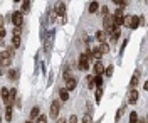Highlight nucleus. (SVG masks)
<instances>
[{"label": "nucleus", "mask_w": 148, "mask_h": 123, "mask_svg": "<svg viewBox=\"0 0 148 123\" xmlns=\"http://www.w3.org/2000/svg\"><path fill=\"white\" fill-rule=\"evenodd\" d=\"M140 17H136V15H126L125 17V25H128L130 29H136L140 25Z\"/></svg>", "instance_id": "f257e3e1"}, {"label": "nucleus", "mask_w": 148, "mask_h": 123, "mask_svg": "<svg viewBox=\"0 0 148 123\" xmlns=\"http://www.w3.org/2000/svg\"><path fill=\"white\" fill-rule=\"evenodd\" d=\"M79 69H83V71L89 69V56H88L86 52H83V54L79 56Z\"/></svg>", "instance_id": "f03ea898"}, {"label": "nucleus", "mask_w": 148, "mask_h": 123, "mask_svg": "<svg viewBox=\"0 0 148 123\" xmlns=\"http://www.w3.org/2000/svg\"><path fill=\"white\" fill-rule=\"evenodd\" d=\"M113 19H114V24H116V27H120L125 24V15H123V9H118L114 12V15H113Z\"/></svg>", "instance_id": "7ed1b4c3"}, {"label": "nucleus", "mask_w": 148, "mask_h": 123, "mask_svg": "<svg viewBox=\"0 0 148 123\" xmlns=\"http://www.w3.org/2000/svg\"><path fill=\"white\" fill-rule=\"evenodd\" d=\"M12 22H14V27H22V24H24L22 12H14L12 14Z\"/></svg>", "instance_id": "20e7f679"}, {"label": "nucleus", "mask_w": 148, "mask_h": 123, "mask_svg": "<svg viewBox=\"0 0 148 123\" xmlns=\"http://www.w3.org/2000/svg\"><path fill=\"white\" fill-rule=\"evenodd\" d=\"M56 36V32L54 30H51L49 34L46 36V44H44V49H46V52H49L51 51V47H52V39H54Z\"/></svg>", "instance_id": "39448f33"}, {"label": "nucleus", "mask_w": 148, "mask_h": 123, "mask_svg": "<svg viewBox=\"0 0 148 123\" xmlns=\"http://www.w3.org/2000/svg\"><path fill=\"white\" fill-rule=\"evenodd\" d=\"M59 15H61V22L64 24L66 22V5H64V2H59L57 3V10H56Z\"/></svg>", "instance_id": "423d86ee"}, {"label": "nucleus", "mask_w": 148, "mask_h": 123, "mask_svg": "<svg viewBox=\"0 0 148 123\" xmlns=\"http://www.w3.org/2000/svg\"><path fill=\"white\" fill-rule=\"evenodd\" d=\"M59 110H61V101H52V104H51V116L52 118H57Z\"/></svg>", "instance_id": "0eeeda50"}, {"label": "nucleus", "mask_w": 148, "mask_h": 123, "mask_svg": "<svg viewBox=\"0 0 148 123\" xmlns=\"http://www.w3.org/2000/svg\"><path fill=\"white\" fill-rule=\"evenodd\" d=\"M136 101H138V91L136 89H130L128 91V103L135 104Z\"/></svg>", "instance_id": "6e6552de"}, {"label": "nucleus", "mask_w": 148, "mask_h": 123, "mask_svg": "<svg viewBox=\"0 0 148 123\" xmlns=\"http://www.w3.org/2000/svg\"><path fill=\"white\" fill-rule=\"evenodd\" d=\"M103 73H106V69H104V67H103V64L98 61V63L94 64V74H96V76H101Z\"/></svg>", "instance_id": "1a4fd4ad"}, {"label": "nucleus", "mask_w": 148, "mask_h": 123, "mask_svg": "<svg viewBox=\"0 0 148 123\" xmlns=\"http://www.w3.org/2000/svg\"><path fill=\"white\" fill-rule=\"evenodd\" d=\"M59 98H61V101H67V100H69V89H67V88L59 89Z\"/></svg>", "instance_id": "9d476101"}, {"label": "nucleus", "mask_w": 148, "mask_h": 123, "mask_svg": "<svg viewBox=\"0 0 148 123\" xmlns=\"http://www.w3.org/2000/svg\"><path fill=\"white\" fill-rule=\"evenodd\" d=\"M138 78H140V71H135L133 79H131V83H130V89H135V86L138 85Z\"/></svg>", "instance_id": "9b49d317"}, {"label": "nucleus", "mask_w": 148, "mask_h": 123, "mask_svg": "<svg viewBox=\"0 0 148 123\" xmlns=\"http://www.w3.org/2000/svg\"><path fill=\"white\" fill-rule=\"evenodd\" d=\"M98 10H99V3H98V2H91L89 7H88V12H89V14H96Z\"/></svg>", "instance_id": "f8f14e48"}, {"label": "nucleus", "mask_w": 148, "mask_h": 123, "mask_svg": "<svg viewBox=\"0 0 148 123\" xmlns=\"http://www.w3.org/2000/svg\"><path fill=\"white\" fill-rule=\"evenodd\" d=\"M76 85H77V81H76L74 78H71V79H67V81H66V88H67L69 91H73L74 88H76Z\"/></svg>", "instance_id": "ddd939ff"}, {"label": "nucleus", "mask_w": 148, "mask_h": 123, "mask_svg": "<svg viewBox=\"0 0 148 123\" xmlns=\"http://www.w3.org/2000/svg\"><path fill=\"white\" fill-rule=\"evenodd\" d=\"M106 36H108V34H106L104 30H98V32H96V39H98L101 44H104V41H106Z\"/></svg>", "instance_id": "4468645a"}, {"label": "nucleus", "mask_w": 148, "mask_h": 123, "mask_svg": "<svg viewBox=\"0 0 148 123\" xmlns=\"http://www.w3.org/2000/svg\"><path fill=\"white\" fill-rule=\"evenodd\" d=\"M138 115H136V111H131L130 113V123H138Z\"/></svg>", "instance_id": "2eb2a0df"}, {"label": "nucleus", "mask_w": 148, "mask_h": 123, "mask_svg": "<svg viewBox=\"0 0 148 123\" xmlns=\"http://www.w3.org/2000/svg\"><path fill=\"white\" fill-rule=\"evenodd\" d=\"M39 116H40V110H39V108H32V111H30V118H39Z\"/></svg>", "instance_id": "dca6fc26"}, {"label": "nucleus", "mask_w": 148, "mask_h": 123, "mask_svg": "<svg viewBox=\"0 0 148 123\" xmlns=\"http://www.w3.org/2000/svg\"><path fill=\"white\" fill-rule=\"evenodd\" d=\"M5 120L12 122V106H7V110H5Z\"/></svg>", "instance_id": "f3484780"}, {"label": "nucleus", "mask_w": 148, "mask_h": 123, "mask_svg": "<svg viewBox=\"0 0 148 123\" xmlns=\"http://www.w3.org/2000/svg\"><path fill=\"white\" fill-rule=\"evenodd\" d=\"M99 52H101V54H106V52H110V46H108L106 42H104V44H101V46H99Z\"/></svg>", "instance_id": "a211bd4d"}, {"label": "nucleus", "mask_w": 148, "mask_h": 123, "mask_svg": "<svg viewBox=\"0 0 148 123\" xmlns=\"http://www.w3.org/2000/svg\"><path fill=\"white\" fill-rule=\"evenodd\" d=\"M9 79H17V76H18V71H15V69H10L9 71Z\"/></svg>", "instance_id": "6ab92c4d"}, {"label": "nucleus", "mask_w": 148, "mask_h": 123, "mask_svg": "<svg viewBox=\"0 0 148 123\" xmlns=\"http://www.w3.org/2000/svg\"><path fill=\"white\" fill-rule=\"evenodd\" d=\"M12 44H14V47H18V46H20V39H18V36H14V37H12Z\"/></svg>", "instance_id": "aec40b11"}, {"label": "nucleus", "mask_w": 148, "mask_h": 123, "mask_svg": "<svg viewBox=\"0 0 148 123\" xmlns=\"http://www.w3.org/2000/svg\"><path fill=\"white\" fill-rule=\"evenodd\" d=\"M30 9V2H22V12H29Z\"/></svg>", "instance_id": "412c9836"}, {"label": "nucleus", "mask_w": 148, "mask_h": 123, "mask_svg": "<svg viewBox=\"0 0 148 123\" xmlns=\"http://www.w3.org/2000/svg\"><path fill=\"white\" fill-rule=\"evenodd\" d=\"M123 111H125V104H123V106H121L120 110H118V111H116V118H114V120H116V122H118V120H120V118H121V115H123Z\"/></svg>", "instance_id": "4be33fe9"}, {"label": "nucleus", "mask_w": 148, "mask_h": 123, "mask_svg": "<svg viewBox=\"0 0 148 123\" xmlns=\"http://www.w3.org/2000/svg\"><path fill=\"white\" fill-rule=\"evenodd\" d=\"M101 83H103L101 76H94V85L98 86V88H101Z\"/></svg>", "instance_id": "5701e85b"}, {"label": "nucleus", "mask_w": 148, "mask_h": 123, "mask_svg": "<svg viewBox=\"0 0 148 123\" xmlns=\"http://www.w3.org/2000/svg\"><path fill=\"white\" fill-rule=\"evenodd\" d=\"M92 57H96V59H101V52H99V49H94V51H92V54H91Z\"/></svg>", "instance_id": "b1692460"}, {"label": "nucleus", "mask_w": 148, "mask_h": 123, "mask_svg": "<svg viewBox=\"0 0 148 123\" xmlns=\"http://www.w3.org/2000/svg\"><path fill=\"white\" fill-rule=\"evenodd\" d=\"M101 96H103V89L101 88H96V101H99Z\"/></svg>", "instance_id": "393cba45"}, {"label": "nucleus", "mask_w": 148, "mask_h": 123, "mask_svg": "<svg viewBox=\"0 0 148 123\" xmlns=\"http://www.w3.org/2000/svg\"><path fill=\"white\" fill-rule=\"evenodd\" d=\"M88 85H89V88H94V76H88Z\"/></svg>", "instance_id": "a878e982"}, {"label": "nucleus", "mask_w": 148, "mask_h": 123, "mask_svg": "<svg viewBox=\"0 0 148 123\" xmlns=\"http://www.w3.org/2000/svg\"><path fill=\"white\" fill-rule=\"evenodd\" d=\"M37 123H47V116H44V115H40V116L37 118Z\"/></svg>", "instance_id": "bb28decb"}, {"label": "nucleus", "mask_w": 148, "mask_h": 123, "mask_svg": "<svg viewBox=\"0 0 148 123\" xmlns=\"http://www.w3.org/2000/svg\"><path fill=\"white\" fill-rule=\"evenodd\" d=\"M67 123H77V116H76V115H71V116H69V122Z\"/></svg>", "instance_id": "cd10ccee"}, {"label": "nucleus", "mask_w": 148, "mask_h": 123, "mask_svg": "<svg viewBox=\"0 0 148 123\" xmlns=\"http://www.w3.org/2000/svg\"><path fill=\"white\" fill-rule=\"evenodd\" d=\"M104 74L108 76V78H110L111 74H113V66H110V67H106V73H104Z\"/></svg>", "instance_id": "c85d7f7f"}, {"label": "nucleus", "mask_w": 148, "mask_h": 123, "mask_svg": "<svg viewBox=\"0 0 148 123\" xmlns=\"http://www.w3.org/2000/svg\"><path fill=\"white\" fill-rule=\"evenodd\" d=\"M14 36H20V27H14Z\"/></svg>", "instance_id": "c756f323"}, {"label": "nucleus", "mask_w": 148, "mask_h": 123, "mask_svg": "<svg viewBox=\"0 0 148 123\" xmlns=\"http://www.w3.org/2000/svg\"><path fill=\"white\" fill-rule=\"evenodd\" d=\"M0 37H2V39L5 37V29H3V27L0 29Z\"/></svg>", "instance_id": "7c9ffc66"}, {"label": "nucleus", "mask_w": 148, "mask_h": 123, "mask_svg": "<svg viewBox=\"0 0 148 123\" xmlns=\"http://www.w3.org/2000/svg\"><path fill=\"white\" fill-rule=\"evenodd\" d=\"M57 123H66V120H64V118H59V120H57Z\"/></svg>", "instance_id": "2f4dec72"}, {"label": "nucleus", "mask_w": 148, "mask_h": 123, "mask_svg": "<svg viewBox=\"0 0 148 123\" xmlns=\"http://www.w3.org/2000/svg\"><path fill=\"white\" fill-rule=\"evenodd\" d=\"M143 88H145V89H147V91H148V81H147V83H145V85H143Z\"/></svg>", "instance_id": "473e14b6"}, {"label": "nucleus", "mask_w": 148, "mask_h": 123, "mask_svg": "<svg viewBox=\"0 0 148 123\" xmlns=\"http://www.w3.org/2000/svg\"><path fill=\"white\" fill-rule=\"evenodd\" d=\"M25 123H32V122H25Z\"/></svg>", "instance_id": "72a5a7b5"}]
</instances>
